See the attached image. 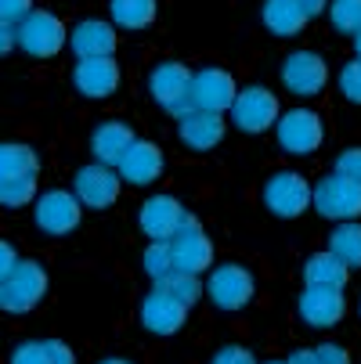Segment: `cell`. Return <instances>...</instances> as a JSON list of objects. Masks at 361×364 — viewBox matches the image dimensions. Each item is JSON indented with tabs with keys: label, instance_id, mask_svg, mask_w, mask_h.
Returning a JSON list of instances; mask_svg holds the SVG:
<instances>
[{
	"label": "cell",
	"instance_id": "obj_1",
	"mask_svg": "<svg viewBox=\"0 0 361 364\" xmlns=\"http://www.w3.org/2000/svg\"><path fill=\"white\" fill-rule=\"evenodd\" d=\"M47 292V274L36 259H19L11 267V274L0 282V310H11V314H26L33 310Z\"/></svg>",
	"mask_w": 361,
	"mask_h": 364
},
{
	"label": "cell",
	"instance_id": "obj_2",
	"mask_svg": "<svg viewBox=\"0 0 361 364\" xmlns=\"http://www.w3.org/2000/svg\"><path fill=\"white\" fill-rule=\"evenodd\" d=\"M170 256H174V271H181V274H202L214 264V242L206 238L199 217H192V213L181 217V228L170 238Z\"/></svg>",
	"mask_w": 361,
	"mask_h": 364
},
{
	"label": "cell",
	"instance_id": "obj_3",
	"mask_svg": "<svg viewBox=\"0 0 361 364\" xmlns=\"http://www.w3.org/2000/svg\"><path fill=\"white\" fill-rule=\"evenodd\" d=\"M69 33L62 26V18H55L51 11H29L19 26H15V43L22 50H29L33 58H51L66 47Z\"/></svg>",
	"mask_w": 361,
	"mask_h": 364
},
{
	"label": "cell",
	"instance_id": "obj_4",
	"mask_svg": "<svg viewBox=\"0 0 361 364\" xmlns=\"http://www.w3.org/2000/svg\"><path fill=\"white\" fill-rule=\"evenodd\" d=\"M275 134H278V144L289 155H311L325 141V127L311 109H293L282 119H275Z\"/></svg>",
	"mask_w": 361,
	"mask_h": 364
},
{
	"label": "cell",
	"instance_id": "obj_5",
	"mask_svg": "<svg viewBox=\"0 0 361 364\" xmlns=\"http://www.w3.org/2000/svg\"><path fill=\"white\" fill-rule=\"evenodd\" d=\"M231 119L246 134H264L278 119V101L268 87H246L231 101Z\"/></svg>",
	"mask_w": 361,
	"mask_h": 364
},
{
	"label": "cell",
	"instance_id": "obj_6",
	"mask_svg": "<svg viewBox=\"0 0 361 364\" xmlns=\"http://www.w3.org/2000/svg\"><path fill=\"white\" fill-rule=\"evenodd\" d=\"M311 202L315 210L329 220H354L357 210H361V188L354 181H343V177H325L311 188Z\"/></svg>",
	"mask_w": 361,
	"mask_h": 364
},
{
	"label": "cell",
	"instance_id": "obj_7",
	"mask_svg": "<svg viewBox=\"0 0 361 364\" xmlns=\"http://www.w3.org/2000/svg\"><path fill=\"white\" fill-rule=\"evenodd\" d=\"M148 87H152V97H156L170 116L181 119L184 112H192V97H188L192 73H188L181 62H163V65H156V73H152Z\"/></svg>",
	"mask_w": 361,
	"mask_h": 364
},
{
	"label": "cell",
	"instance_id": "obj_8",
	"mask_svg": "<svg viewBox=\"0 0 361 364\" xmlns=\"http://www.w3.org/2000/svg\"><path fill=\"white\" fill-rule=\"evenodd\" d=\"M239 87L231 80V73L224 69H202L192 76V87H188V97H192V109L199 112H228L231 101H235Z\"/></svg>",
	"mask_w": 361,
	"mask_h": 364
},
{
	"label": "cell",
	"instance_id": "obj_9",
	"mask_svg": "<svg viewBox=\"0 0 361 364\" xmlns=\"http://www.w3.org/2000/svg\"><path fill=\"white\" fill-rule=\"evenodd\" d=\"M264 202H268V210L275 217L293 220V217H300L307 205H311V184H307L300 173H293V170H282V173H275L268 181Z\"/></svg>",
	"mask_w": 361,
	"mask_h": 364
},
{
	"label": "cell",
	"instance_id": "obj_10",
	"mask_svg": "<svg viewBox=\"0 0 361 364\" xmlns=\"http://www.w3.org/2000/svg\"><path fill=\"white\" fill-rule=\"evenodd\" d=\"M206 292L221 310H242L253 299V274L239 264H221L206 282Z\"/></svg>",
	"mask_w": 361,
	"mask_h": 364
},
{
	"label": "cell",
	"instance_id": "obj_11",
	"mask_svg": "<svg viewBox=\"0 0 361 364\" xmlns=\"http://www.w3.org/2000/svg\"><path fill=\"white\" fill-rule=\"evenodd\" d=\"M282 83L300 97H311L329 83V69H325L322 55H315V50H293L282 65Z\"/></svg>",
	"mask_w": 361,
	"mask_h": 364
},
{
	"label": "cell",
	"instance_id": "obj_12",
	"mask_svg": "<svg viewBox=\"0 0 361 364\" xmlns=\"http://www.w3.org/2000/svg\"><path fill=\"white\" fill-rule=\"evenodd\" d=\"M120 184H123V181L113 173V166H101V163L83 166V170L76 173V181H73L76 202H80V205H90V210H105V205H113V202L120 198Z\"/></svg>",
	"mask_w": 361,
	"mask_h": 364
},
{
	"label": "cell",
	"instance_id": "obj_13",
	"mask_svg": "<svg viewBox=\"0 0 361 364\" xmlns=\"http://www.w3.org/2000/svg\"><path fill=\"white\" fill-rule=\"evenodd\" d=\"M343 289L333 285H307L300 296V318L311 325V328H333L343 318Z\"/></svg>",
	"mask_w": 361,
	"mask_h": 364
},
{
	"label": "cell",
	"instance_id": "obj_14",
	"mask_svg": "<svg viewBox=\"0 0 361 364\" xmlns=\"http://www.w3.org/2000/svg\"><path fill=\"white\" fill-rule=\"evenodd\" d=\"M116 177L120 181H127V184H152L159 173H163V151H159V144H152V141H130V148L123 151V159L116 163Z\"/></svg>",
	"mask_w": 361,
	"mask_h": 364
},
{
	"label": "cell",
	"instance_id": "obj_15",
	"mask_svg": "<svg viewBox=\"0 0 361 364\" xmlns=\"http://www.w3.org/2000/svg\"><path fill=\"white\" fill-rule=\"evenodd\" d=\"M36 224L47 235H69L80 224V202L69 191H47L36 198Z\"/></svg>",
	"mask_w": 361,
	"mask_h": 364
},
{
	"label": "cell",
	"instance_id": "obj_16",
	"mask_svg": "<svg viewBox=\"0 0 361 364\" xmlns=\"http://www.w3.org/2000/svg\"><path fill=\"white\" fill-rule=\"evenodd\" d=\"M181 202L170 198V195H152L145 205H141V231L152 238V242H170L181 228Z\"/></svg>",
	"mask_w": 361,
	"mask_h": 364
},
{
	"label": "cell",
	"instance_id": "obj_17",
	"mask_svg": "<svg viewBox=\"0 0 361 364\" xmlns=\"http://www.w3.org/2000/svg\"><path fill=\"white\" fill-rule=\"evenodd\" d=\"M73 83L83 97H109L120 87V65L116 58H80Z\"/></svg>",
	"mask_w": 361,
	"mask_h": 364
},
{
	"label": "cell",
	"instance_id": "obj_18",
	"mask_svg": "<svg viewBox=\"0 0 361 364\" xmlns=\"http://www.w3.org/2000/svg\"><path fill=\"white\" fill-rule=\"evenodd\" d=\"M184 318H188V306H181L177 299H170L159 289L152 296H145V303H141V321H145L148 332H156V336H174L184 325Z\"/></svg>",
	"mask_w": 361,
	"mask_h": 364
},
{
	"label": "cell",
	"instance_id": "obj_19",
	"mask_svg": "<svg viewBox=\"0 0 361 364\" xmlns=\"http://www.w3.org/2000/svg\"><path fill=\"white\" fill-rule=\"evenodd\" d=\"M69 43L76 50V58H113L116 50V29L109 22H80L73 33H69Z\"/></svg>",
	"mask_w": 361,
	"mask_h": 364
},
{
	"label": "cell",
	"instance_id": "obj_20",
	"mask_svg": "<svg viewBox=\"0 0 361 364\" xmlns=\"http://www.w3.org/2000/svg\"><path fill=\"white\" fill-rule=\"evenodd\" d=\"M177 130H181V141H184L188 148L206 151V148H214V144L224 137V119H221L217 112H199V109H192V112H184V116L177 119Z\"/></svg>",
	"mask_w": 361,
	"mask_h": 364
},
{
	"label": "cell",
	"instance_id": "obj_21",
	"mask_svg": "<svg viewBox=\"0 0 361 364\" xmlns=\"http://www.w3.org/2000/svg\"><path fill=\"white\" fill-rule=\"evenodd\" d=\"M130 141H134V134L127 123H101L90 137V151L101 166H116L123 159V151L130 148Z\"/></svg>",
	"mask_w": 361,
	"mask_h": 364
},
{
	"label": "cell",
	"instance_id": "obj_22",
	"mask_svg": "<svg viewBox=\"0 0 361 364\" xmlns=\"http://www.w3.org/2000/svg\"><path fill=\"white\" fill-rule=\"evenodd\" d=\"M11 364H76V357L62 339H29L11 353Z\"/></svg>",
	"mask_w": 361,
	"mask_h": 364
},
{
	"label": "cell",
	"instance_id": "obj_23",
	"mask_svg": "<svg viewBox=\"0 0 361 364\" xmlns=\"http://www.w3.org/2000/svg\"><path fill=\"white\" fill-rule=\"evenodd\" d=\"M347 267L333 252H315L311 259L303 264V282L307 285H333V289H343L347 285Z\"/></svg>",
	"mask_w": 361,
	"mask_h": 364
},
{
	"label": "cell",
	"instance_id": "obj_24",
	"mask_svg": "<svg viewBox=\"0 0 361 364\" xmlns=\"http://www.w3.org/2000/svg\"><path fill=\"white\" fill-rule=\"evenodd\" d=\"M40 159L36 151L26 144H0V181H11V177H36Z\"/></svg>",
	"mask_w": 361,
	"mask_h": 364
},
{
	"label": "cell",
	"instance_id": "obj_25",
	"mask_svg": "<svg viewBox=\"0 0 361 364\" xmlns=\"http://www.w3.org/2000/svg\"><path fill=\"white\" fill-rule=\"evenodd\" d=\"M329 252L340 259L347 271H354V267L361 264V228H357L354 220H343V224L333 231V238H329Z\"/></svg>",
	"mask_w": 361,
	"mask_h": 364
},
{
	"label": "cell",
	"instance_id": "obj_26",
	"mask_svg": "<svg viewBox=\"0 0 361 364\" xmlns=\"http://www.w3.org/2000/svg\"><path fill=\"white\" fill-rule=\"evenodd\" d=\"M264 22H268L271 33H278V36H293V33L303 29L307 18L300 15V8L293 4V0H264Z\"/></svg>",
	"mask_w": 361,
	"mask_h": 364
},
{
	"label": "cell",
	"instance_id": "obj_27",
	"mask_svg": "<svg viewBox=\"0 0 361 364\" xmlns=\"http://www.w3.org/2000/svg\"><path fill=\"white\" fill-rule=\"evenodd\" d=\"M113 22L123 29H145L156 18V0H113Z\"/></svg>",
	"mask_w": 361,
	"mask_h": 364
},
{
	"label": "cell",
	"instance_id": "obj_28",
	"mask_svg": "<svg viewBox=\"0 0 361 364\" xmlns=\"http://www.w3.org/2000/svg\"><path fill=\"white\" fill-rule=\"evenodd\" d=\"M156 289L167 292L170 299H177L181 306H195L199 296H202V282H199V274H181V271H174V274H167L163 282H156Z\"/></svg>",
	"mask_w": 361,
	"mask_h": 364
},
{
	"label": "cell",
	"instance_id": "obj_29",
	"mask_svg": "<svg viewBox=\"0 0 361 364\" xmlns=\"http://www.w3.org/2000/svg\"><path fill=\"white\" fill-rule=\"evenodd\" d=\"M325 8H329L333 26H336L343 36L357 40V26H361V0H329Z\"/></svg>",
	"mask_w": 361,
	"mask_h": 364
},
{
	"label": "cell",
	"instance_id": "obj_30",
	"mask_svg": "<svg viewBox=\"0 0 361 364\" xmlns=\"http://www.w3.org/2000/svg\"><path fill=\"white\" fill-rule=\"evenodd\" d=\"M145 274L152 282H163L167 274H174V256H170V242H152L145 249Z\"/></svg>",
	"mask_w": 361,
	"mask_h": 364
},
{
	"label": "cell",
	"instance_id": "obj_31",
	"mask_svg": "<svg viewBox=\"0 0 361 364\" xmlns=\"http://www.w3.org/2000/svg\"><path fill=\"white\" fill-rule=\"evenodd\" d=\"M36 195V177H11L0 181V202L4 205H26Z\"/></svg>",
	"mask_w": 361,
	"mask_h": 364
},
{
	"label": "cell",
	"instance_id": "obj_32",
	"mask_svg": "<svg viewBox=\"0 0 361 364\" xmlns=\"http://www.w3.org/2000/svg\"><path fill=\"white\" fill-rule=\"evenodd\" d=\"M357 170H361V151H357V148H347V151L340 155V159H336V177H343V181H354V184H357V181H361V173H357Z\"/></svg>",
	"mask_w": 361,
	"mask_h": 364
},
{
	"label": "cell",
	"instance_id": "obj_33",
	"mask_svg": "<svg viewBox=\"0 0 361 364\" xmlns=\"http://www.w3.org/2000/svg\"><path fill=\"white\" fill-rule=\"evenodd\" d=\"M340 87H343V97L347 101H361V65H357V58L340 73Z\"/></svg>",
	"mask_w": 361,
	"mask_h": 364
},
{
	"label": "cell",
	"instance_id": "obj_34",
	"mask_svg": "<svg viewBox=\"0 0 361 364\" xmlns=\"http://www.w3.org/2000/svg\"><path fill=\"white\" fill-rule=\"evenodd\" d=\"M29 11H33V0H0V22L19 26Z\"/></svg>",
	"mask_w": 361,
	"mask_h": 364
},
{
	"label": "cell",
	"instance_id": "obj_35",
	"mask_svg": "<svg viewBox=\"0 0 361 364\" xmlns=\"http://www.w3.org/2000/svg\"><path fill=\"white\" fill-rule=\"evenodd\" d=\"M315 360H318V364H350L347 350L336 346V343H322V346H315Z\"/></svg>",
	"mask_w": 361,
	"mask_h": 364
},
{
	"label": "cell",
	"instance_id": "obj_36",
	"mask_svg": "<svg viewBox=\"0 0 361 364\" xmlns=\"http://www.w3.org/2000/svg\"><path fill=\"white\" fill-rule=\"evenodd\" d=\"M214 364H256V357L246 346H224V350H217Z\"/></svg>",
	"mask_w": 361,
	"mask_h": 364
},
{
	"label": "cell",
	"instance_id": "obj_37",
	"mask_svg": "<svg viewBox=\"0 0 361 364\" xmlns=\"http://www.w3.org/2000/svg\"><path fill=\"white\" fill-rule=\"evenodd\" d=\"M19 264V256H15V249L8 245V242H0V282H4L8 274H11V267Z\"/></svg>",
	"mask_w": 361,
	"mask_h": 364
},
{
	"label": "cell",
	"instance_id": "obj_38",
	"mask_svg": "<svg viewBox=\"0 0 361 364\" xmlns=\"http://www.w3.org/2000/svg\"><path fill=\"white\" fill-rule=\"evenodd\" d=\"M293 4L300 8V15H303V18H318V15L325 11L329 0H293Z\"/></svg>",
	"mask_w": 361,
	"mask_h": 364
},
{
	"label": "cell",
	"instance_id": "obj_39",
	"mask_svg": "<svg viewBox=\"0 0 361 364\" xmlns=\"http://www.w3.org/2000/svg\"><path fill=\"white\" fill-rule=\"evenodd\" d=\"M15 47V26L11 22H0V55H8Z\"/></svg>",
	"mask_w": 361,
	"mask_h": 364
},
{
	"label": "cell",
	"instance_id": "obj_40",
	"mask_svg": "<svg viewBox=\"0 0 361 364\" xmlns=\"http://www.w3.org/2000/svg\"><path fill=\"white\" fill-rule=\"evenodd\" d=\"M286 364H318V360H315V350H296Z\"/></svg>",
	"mask_w": 361,
	"mask_h": 364
},
{
	"label": "cell",
	"instance_id": "obj_41",
	"mask_svg": "<svg viewBox=\"0 0 361 364\" xmlns=\"http://www.w3.org/2000/svg\"><path fill=\"white\" fill-rule=\"evenodd\" d=\"M101 364H127V360H101Z\"/></svg>",
	"mask_w": 361,
	"mask_h": 364
},
{
	"label": "cell",
	"instance_id": "obj_42",
	"mask_svg": "<svg viewBox=\"0 0 361 364\" xmlns=\"http://www.w3.org/2000/svg\"><path fill=\"white\" fill-rule=\"evenodd\" d=\"M268 364H286V360H268Z\"/></svg>",
	"mask_w": 361,
	"mask_h": 364
}]
</instances>
